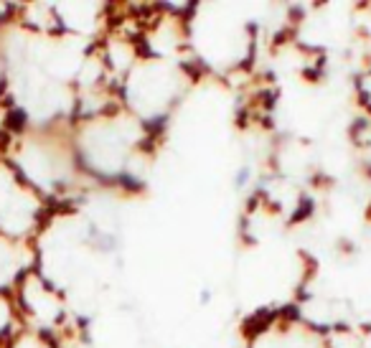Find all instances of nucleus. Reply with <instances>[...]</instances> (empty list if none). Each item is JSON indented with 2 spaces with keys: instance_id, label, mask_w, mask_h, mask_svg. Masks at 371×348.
Returning a JSON list of instances; mask_svg holds the SVG:
<instances>
[{
  "instance_id": "7ed1b4c3",
  "label": "nucleus",
  "mask_w": 371,
  "mask_h": 348,
  "mask_svg": "<svg viewBox=\"0 0 371 348\" xmlns=\"http://www.w3.org/2000/svg\"><path fill=\"white\" fill-rule=\"evenodd\" d=\"M5 348H59L56 338L49 336V333H41V331H33V328H20L8 343Z\"/></svg>"
},
{
  "instance_id": "f257e3e1",
  "label": "nucleus",
  "mask_w": 371,
  "mask_h": 348,
  "mask_svg": "<svg viewBox=\"0 0 371 348\" xmlns=\"http://www.w3.org/2000/svg\"><path fill=\"white\" fill-rule=\"evenodd\" d=\"M186 71L176 61L140 56L138 64L122 76L120 104L150 127V122L160 120L178 102L181 92L186 89Z\"/></svg>"
},
{
  "instance_id": "f03ea898",
  "label": "nucleus",
  "mask_w": 371,
  "mask_h": 348,
  "mask_svg": "<svg viewBox=\"0 0 371 348\" xmlns=\"http://www.w3.org/2000/svg\"><path fill=\"white\" fill-rule=\"evenodd\" d=\"M249 348H328L323 331L308 320H272L254 331Z\"/></svg>"
}]
</instances>
